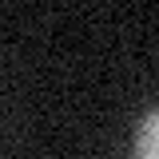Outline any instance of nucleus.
<instances>
[{"instance_id": "f257e3e1", "label": "nucleus", "mask_w": 159, "mask_h": 159, "mask_svg": "<svg viewBox=\"0 0 159 159\" xmlns=\"http://www.w3.org/2000/svg\"><path fill=\"white\" fill-rule=\"evenodd\" d=\"M135 159H159V107L147 111L135 127Z\"/></svg>"}]
</instances>
